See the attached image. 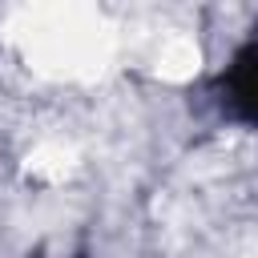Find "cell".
I'll return each mask as SVG.
<instances>
[{"mask_svg":"<svg viewBox=\"0 0 258 258\" xmlns=\"http://www.w3.org/2000/svg\"><path fill=\"white\" fill-rule=\"evenodd\" d=\"M24 60L52 81H93L113 64L117 28L97 8H28L16 28Z\"/></svg>","mask_w":258,"mask_h":258,"instance_id":"cell-1","label":"cell"}]
</instances>
